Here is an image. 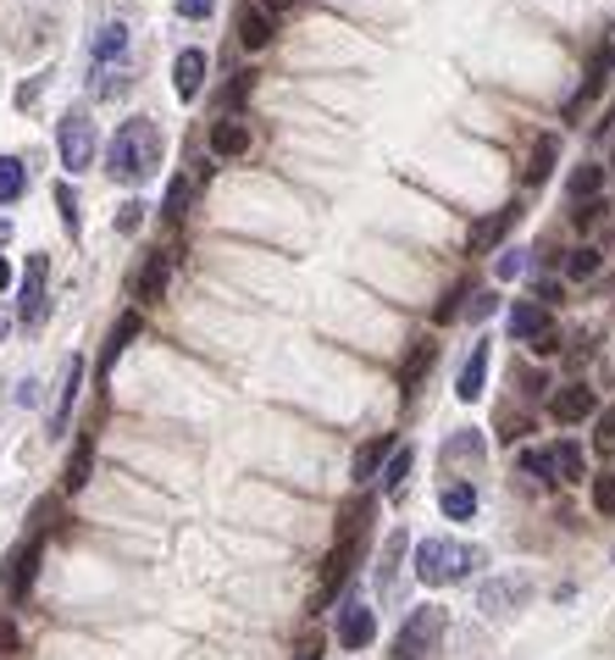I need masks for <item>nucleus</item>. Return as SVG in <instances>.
Masks as SVG:
<instances>
[{
	"label": "nucleus",
	"mask_w": 615,
	"mask_h": 660,
	"mask_svg": "<svg viewBox=\"0 0 615 660\" xmlns=\"http://www.w3.org/2000/svg\"><path fill=\"white\" fill-rule=\"evenodd\" d=\"M483 560H488L483 549H466V544H455V539H421V544H416V583L450 589V583H461L466 571H477Z\"/></svg>",
	"instance_id": "obj_2"
},
{
	"label": "nucleus",
	"mask_w": 615,
	"mask_h": 660,
	"mask_svg": "<svg viewBox=\"0 0 615 660\" xmlns=\"http://www.w3.org/2000/svg\"><path fill=\"white\" fill-rule=\"evenodd\" d=\"M599 444H615V400L599 410Z\"/></svg>",
	"instance_id": "obj_40"
},
{
	"label": "nucleus",
	"mask_w": 615,
	"mask_h": 660,
	"mask_svg": "<svg viewBox=\"0 0 615 660\" xmlns=\"http://www.w3.org/2000/svg\"><path fill=\"white\" fill-rule=\"evenodd\" d=\"M45 278H50V262H45V256H28V273H23V289H18V316H23V327H39L45 311H50Z\"/></svg>",
	"instance_id": "obj_6"
},
{
	"label": "nucleus",
	"mask_w": 615,
	"mask_h": 660,
	"mask_svg": "<svg viewBox=\"0 0 615 660\" xmlns=\"http://www.w3.org/2000/svg\"><path fill=\"white\" fill-rule=\"evenodd\" d=\"M139 327H144V316L139 311H123L117 316V327H112V339H106V356H101V367H117V356L139 339Z\"/></svg>",
	"instance_id": "obj_22"
},
{
	"label": "nucleus",
	"mask_w": 615,
	"mask_h": 660,
	"mask_svg": "<svg viewBox=\"0 0 615 660\" xmlns=\"http://www.w3.org/2000/svg\"><path fill=\"white\" fill-rule=\"evenodd\" d=\"M461 300H466V289H450V300H444V305L432 311V322H450V316L461 311Z\"/></svg>",
	"instance_id": "obj_43"
},
{
	"label": "nucleus",
	"mask_w": 615,
	"mask_h": 660,
	"mask_svg": "<svg viewBox=\"0 0 615 660\" xmlns=\"http://www.w3.org/2000/svg\"><path fill=\"white\" fill-rule=\"evenodd\" d=\"M0 339H7V316H0Z\"/></svg>",
	"instance_id": "obj_50"
},
{
	"label": "nucleus",
	"mask_w": 615,
	"mask_h": 660,
	"mask_svg": "<svg viewBox=\"0 0 615 660\" xmlns=\"http://www.w3.org/2000/svg\"><path fill=\"white\" fill-rule=\"evenodd\" d=\"M599 410V400H593V389H582V383H571V389H555V400H549V417L560 422V428H577V422H588Z\"/></svg>",
	"instance_id": "obj_10"
},
{
	"label": "nucleus",
	"mask_w": 615,
	"mask_h": 660,
	"mask_svg": "<svg viewBox=\"0 0 615 660\" xmlns=\"http://www.w3.org/2000/svg\"><path fill=\"white\" fill-rule=\"evenodd\" d=\"M78 383H83V356H72V361L61 367V400H56L50 433H61V428H67V417H72V400H78Z\"/></svg>",
	"instance_id": "obj_19"
},
{
	"label": "nucleus",
	"mask_w": 615,
	"mask_h": 660,
	"mask_svg": "<svg viewBox=\"0 0 615 660\" xmlns=\"http://www.w3.org/2000/svg\"><path fill=\"white\" fill-rule=\"evenodd\" d=\"M372 638H378L372 605H367V600H349V605L338 611V649H367Z\"/></svg>",
	"instance_id": "obj_8"
},
{
	"label": "nucleus",
	"mask_w": 615,
	"mask_h": 660,
	"mask_svg": "<svg viewBox=\"0 0 615 660\" xmlns=\"http://www.w3.org/2000/svg\"><path fill=\"white\" fill-rule=\"evenodd\" d=\"M289 7H294V0H260V12H267V18H272V12H289Z\"/></svg>",
	"instance_id": "obj_47"
},
{
	"label": "nucleus",
	"mask_w": 615,
	"mask_h": 660,
	"mask_svg": "<svg viewBox=\"0 0 615 660\" xmlns=\"http://www.w3.org/2000/svg\"><path fill=\"white\" fill-rule=\"evenodd\" d=\"M521 466L533 472V477H544V483H555V455H549V450H526Z\"/></svg>",
	"instance_id": "obj_34"
},
{
	"label": "nucleus",
	"mask_w": 615,
	"mask_h": 660,
	"mask_svg": "<svg viewBox=\"0 0 615 660\" xmlns=\"http://www.w3.org/2000/svg\"><path fill=\"white\" fill-rule=\"evenodd\" d=\"M7 289H12V267H7V262H0V294H7Z\"/></svg>",
	"instance_id": "obj_48"
},
{
	"label": "nucleus",
	"mask_w": 615,
	"mask_h": 660,
	"mask_svg": "<svg viewBox=\"0 0 615 660\" xmlns=\"http://www.w3.org/2000/svg\"><path fill=\"white\" fill-rule=\"evenodd\" d=\"M172 84H178V101H195V95H200V84H206V50H200V45L178 50V61H172Z\"/></svg>",
	"instance_id": "obj_11"
},
{
	"label": "nucleus",
	"mask_w": 615,
	"mask_h": 660,
	"mask_svg": "<svg viewBox=\"0 0 615 660\" xmlns=\"http://www.w3.org/2000/svg\"><path fill=\"white\" fill-rule=\"evenodd\" d=\"M488 311H494V294H477V300H472V316H477V322H483V316H488Z\"/></svg>",
	"instance_id": "obj_44"
},
{
	"label": "nucleus",
	"mask_w": 615,
	"mask_h": 660,
	"mask_svg": "<svg viewBox=\"0 0 615 660\" xmlns=\"http://www.w3.org/2000/svg\"><path fill=\"white\" fill-rule=\"evenodd\" d=\"M599 217H604V200H582L577 206V228H593Z\"/></svg>",
	"instance_id": "obj_42"
},
{
	"label": "nucleus",
	"mask_w": 615,
	"mask_h": 660,
	"mask_svg": "<svg viewBox=\"0 0 615 660\" xmlns=\"http://www.w3.org/2000/svg\"><path fill=\"white\" fill-rule=\"evenodd\" d=\"M566 273H571V278H593V273H599V251H593V244H582V251H571Z\"/></svg>",
	"instance_id": "obj_31"
},
{
	"label": "nucleus",
	"mask_w": 615,
	"mask_h": 660,
	"mask_svg": "<svg viewBox=\"0 0 615 660\" xmlns=\"http://www.w3.org/2000/svg\"><path fill=\"white\" fill-rule=\"evenodd\" d=\"M161 155H166L161 128H155L150 117H128V123L112 134V144H106V173H112L117 184L139 189V184H150V178L161 173Z\"/></svg>",
	"instance_id": "obj_1"
},
{
	"label": "nucleus",
	"mask_w": 615,
	"mask_h": 660,
	"mask_svg": "<svg viewBox=\"0 0 615 660\" xmlns=\"http://www.w3.org/2000/svg\"><path fill=\"white\" fill-rule=\"evenodd\" d=\"M483 450H488V444H483V433H455V439L444 444V472H455V466H466V461L477 466V461H483Z\"/></svg>",
	"instance_id": "obj_26"
},
{
	"label": "nucleus",
	"mask_w": 615,
	"mask_h": 660,
	"mask_svg": "<svg viewBox=\"0 0 615 660\" xmlns=\"http://www.w3.org/2000/svg\"><path fill=\"white\" fill-rule=\"evenodd\" d=\"M23 189H28V167H23L18 155H0V206L23 200Z\"/></svg>",
	"instance_id": "obj_27"
},
{
	"label": "nucleus",
	"mask_w": 615,
	"mask_h": 660,
	"mask_svg": "<svg viewBox=\"0 0 615 660\" xmlns=\"http://www.w3.org/2000/svg\"><path fill=\"white\" fill-rule=\"evenodd\" d=\"M12 649H18V622L0 611V655H12Z\"/></svg>",
	"instance_id": "obj_39"
},
{
	"label": "nucleus",
	"mask_w": 615,
	"mask_h": 660,
	"mask_svg": "<svg viewBox=\"0 0 615 660\" xmlns=\"http://www.w3.org/2000/svg\"><path fill=\"white\" fill-rule=\"evenodd\" d=\"M250 90H255V72H239L233 84L222 90V106H228V112H233V106H244V101H250Z\"/></svg>",
	"instance_id": "obj_33"
},
{
	"label": "nucleus",
	"mask_w": 615,
	"mask_h": 660,
	"mask_svg": "<svg viewBox=\"0 0 615 660\" xmlns=\"http://www.w3.org/2000/svg\"><path fill=\"white\" fill-rule=\"evenodd\" d=\"M361 555H367V533H344V539L333 544V555H327V566H322V600H333V594L349 583V571H356Z\"/></svg>",
	"instance_id": "obj_5"
},
{
	"label": "nucleus",
	"mask_w": 615,
	"mask_h": 660,
	"mask_svg": "<svg viewBox=\"0 0 615 660\" xmlns=\"http://www.w3.org/2000/svg\"><path fill=\"white\" fill-rule=\"evenodd\" d=\"M604 128H610V134H615V112H610V123H604Z\"/></svg>",
	"instance_id": "obj_51"
},
{
	"label": "nucleus",
	"mask_w": 615,
	"mask_h": 660,
	"mask_svg": "<svg viewBox=\"0 0 615 660\" xmlns=\"http://www.w3.org/2000/svg\"><path fill=\"white\" fill-rule=\"evenodd\" d=\"M438 506H444L450 522H472L477 517V488L472 483H450L444 494H438Z\"/></svg>",
	"instance_id": "obj_24"
},
{
	"label": "nucleus",
	"mask_w": 615,
	"mask_h": 660,
	"mask_svg": "<svg viewBox=\"0 0 615 660\" xmlns=\"http://www.w3.org/2000/svg\"><path fill=\"white\" fill-rule=\"evenodd\" d=\"M56 211H61L67 233H78V195H72V184H56Z\"/></svg>",
	"instance_id": "obj_32"
},
{
	"label": "nucleus",
	"mask_w": 615,
	"mask_h": 660,
	"mask_svg": "<svg viewBox=\"0 0 615 660\" xmlns=\"http://www.w3.org/2000/svg\"><path fill=\"white\" fill-rule=\"evenodd\" d=\"M294 660H322V638H311V644H300V655Z\"/></svg>",
	"instance_id": "obj_46"
},
{
	"label": "nucleus",
	"mask_w": 615,
	"mask_h": 660,
	"mask_svg": "<svg viewBox=\"0 0 615 660\" xmlns=\"http://www.w3.org/2000/svg\"><path fill=\"white\" fill-rule=\"evenodd\" d=\"M533 350H538V356H555V350H560V334H544V339H538Z\"/></svg>",
	"instance_id": "obj_45"
},
{
	"label": "nucleus",
	"mask_w": 615,
	"mask_h": 660,
	"mask_svg": "<svg viewBox=\"0 0 615 660\" xmlns=\"http://www.w3.org/2000/svg\"><path fill=\"white\" fill-rule=\"evenodd\" d=\"M233 34H239L244 50H267V45H272V18L260 12V7H244L239 23H233Z\"/></svg>",
	"instance_id": "obj_17"
},
{
	"label": "nucleus",
	"mask_w": 615,
	"mask_h": 660,
	"mask_svg": "<svg viewBox=\"0 0 615 660\" xmlns=\"http://www.w3.org/2000/svg\"><path fill=\"white\" fill-rule=\"evenodd\" d=\"M432 361H438V345H432V339H416L410 356H405V367H399V389H405V400L421 389V378L432 372Z\"/></svg>",
	"instance_id": "obj_15"
},
{
	"label": "nucleus",
	"mask_w": 615,
	"mask_h": 660,
	"mask_svg": "<svg viewBox=\"0 0 615 660\" xmlns=\"http://www.w3.org/2000/svg\"><path fill=\"white\" fill-rule=\"evenodd\" d=\"M544 334H555L549 305H544V300H515V305H510V339H521V345H538Z\"/></svg>",
	"instance_id": "obj_9"
},
{
	"label": "nucleus",
	"mask_w": 615,
	"mask_h": 660,
	"mask_svg": "<svg viewBox=\"0 0 615 660\" xmlns=\"http://www.w3.org/2000/svg\"><path fill=\"white\" fill-rule=\"evenodd\" d=\"M166 278H172V251H155V256H144V273H139V283H134L139 305H155V300L166 294Z\"/></svg>",
	"instance_id": "obj_12"
},
{
	"label": "nucleus",
	"mask_w": 615,
	"mask_h": 660,
	"mask_svg": "<svg viewBox=\"0 0 615 660\" xmlns=\"http://www.w3.org/2000/svg\"><path fill=\"white\" fill-rule=\"evenodd\" d=\"M394 455V433H378V439H367L361 450H356V483H372L378 477V466Z\"/></svg>",
	"instance_id": "obj_21"
},
{
	"label": "nucleus",
	"mask_w": 615,
	"mask_h": 660,
	"mask_svg": "<svg viewBox=\"0 0 615 660\" xmlns=\"http://www.w3.org/2000/svg\"><path fill=\"white\" fill-rule=\"evenodd\" d=\"M244 150H250V123H239V117L211 123V155H217V161H233V155H244Z\"/></svg>",
	"instance_id": "obj_14"
},
{
	"label": "nucleus",
	"mask_w": 615,
	"mask_h": 660,
	"mask_svg": "<svg viewBox=\"0 0 615 660\" xmlns=\"http://www.w3.org/2000/svg\"><path fill=\"white\" fill-rule=\"evenodd\" d=\"M483 383H488V345L477 339L472 356H466V367H461V378H455V394H461V400H477Z\"/></svg>",
	"instance_id": "obj_18"
},
{
	"label": "nucleus",
	"mask_w": 615,
	"mask_h": 660,
	"mask_svg": "<svg viewBox=\"0 0 615 660\" xmlns=\"http://www.w3.org/2000/svg\"><path fill=\"white\" fill-rule=\"evenodd\" d=\"M56 150H61V167H67V173L90 167V161H95V123H90V112H67V117H61Z\"/></svg>",
	"instance_id": "obj_4"
},
{
	"label": "nucleus",
	"mask_w": 615,
	"mask_h": 660,
	"mask_svg": "<svg viewBox=\"0 0 615 660\" xmlns=\"http://www.w3.org/2000/svg\"><path fill=\"white\" fill-rule=\"evenodd\" d=\"M39 555H45V539L34 533V539H23L18 549H12V560H7V594L12 600H23L28 589H34V577H39Z\"/></svg>",
	"instance_id": "obj_7"
},
{
	"label": "nucleus",
	"mask_w": 615,
	"mask_h": 660,
	"mask_svg": "<svg viewBox=\"0 0 615 660\" xmlns=\"http://www.w3.org/2000/svg\"><path fill=\"white\" fill-rule=\"evenodd\" d=\"M593 511L615 517V477H593Z\"/></svg>",
	"instance_id": "obj_35"
},
{
	"label": "nucleus",
	"mask_w": 615,
	"mask_h": 660,
	"mask_svg": "<svg viewBox=\"0 0 615 660\" xmlns=\"http://www.w3.org/2000/svg\"><path fill=\"white\" fill-rule=\"evenodd\" d=\"M549 455H555V483H582V477H588V455H582V444L560 439Z\"/></svg>",
	"instance_id": "obj_23"
},
{
	"label": "nucleus",
	"mask_w": 615,
	"mask_h": 660,
	"mask_svg": "<svg viewBox=\"0 0 615 660\" xmlns=\"http://www.w3.org/2000/svg\"><path fill=\"white\" fill-rule=\"evenodd\" d=\"M444 627H450V616L438 611V605L410 611L405 627H399V638L388 644V660H427V655L438 649V638H444Z\"/></svg>",
	"instance_id": "obj_3"
},
{
	"label": "nucleus",
	"mask_w": 615,
	"mask_h": 660,
	"mask_svg": "<svg viewBox=\"0 0 615 660\" xmlns=\"http://www.w3.org/2000/svg\"><path fill=\"white\" fill-rule=\"evenodd\" d=\"M90 472H95V439L83 433L78 444H72V455H67V466H61V488L67 494H78L83 483H90Z\"/></svg>",
	"instance_id": "obj_16"
},
{
	"label": "nucleus",
	"mask_w": 615,
	"mask_h": 660,
	"mask_svg": "<svg viewBox=\"0 0 615 660\" xmlns=\"http://www.w3.org/2000/svg\"><path fill=\"white\" fill-rule=\"evenodd\" d=\"M515 217H521L515 206H504V211H494V217H483V222L472 228V239H466V251H472V256H488V251H494V244H499V239L510 233V222H515Z\"/></svg>",
	"instance_id": "obj_13"
},
{
	"label": "nucleus",
	"mask_w": 615,
	"mask_h": 660,
	"mask_svg": "<svg viewBox=\"0 0 615 660\" xmlns=\"http://www.w3.org/2000/svg\"><path fill=\"white\" fill-rule=\"evenodd\" d=\"M211 7H217V0H178V18L200 23V18H211Z\"/></svg>",
	"instance_id": "obj_38"
},
{
	"label": "nucleus",
	"mask_w": 615,
	"mask_h": 660,
	"mask_svg": "<svg viewBox=\"0 0 615 660\" xmlns=\"http://www.w3.org/2000/svg\"><path fill=\"white\" fill-rule=\"evenodd\" d=\"M504 600H526V583H499V589H488L483 594V605L494 611V605H504Z\"/></svg>",
	"instance_id": "obj_37"
},
{
	"label": "nucleus",
	"mask_w": 615,
	"mask_h": 660,
	"mask_svg": "<svg viewBox=\"0 0 615 660\" xmlns=\"http://www.w3.org/2000/svg\"><path fill=\"white\" fill-rule=\"evenodd\" d=\"M184 206H189V184L172 178V184H166V200H161V217H166V222H184Z\"/></svg>",
	"instance_id": "obj_30"
},
{
	"label": "nucleus",
	"mask_w": 615,
	"mask_h": 660,
	"mask_svg": "<svg viewBox=\"0 0 615 660\" xmlns=\"http://www.w3.org/2000/svg\"><path fill=\"white\" fill-rule=\"evenodd\" d=\"M555 155H560V134H544V139L533 144V161H526V189L549 184V173H555Z\"/></svg>",
	"instance_id": "obj_20"
},
{
	"label": "nucleus",
	"mask_w": 615,
	"mask_h": 660,
	"mask_svg": "<svg viewBox=\"0 0 615 660\" xmlns=\"http://www.w3.org/2000/svg\"><path fill=\"white\" fill-rule=\"evenodd\" d=\"M123 50H128V23H106L101 39H95V61H112V56H123Z\"/></svg>",
	"instance_id": "obj_28"
},
{
	"label": "nucleus",
	"mask_w": 615,
	"mask_h": 660,
	"mask_svg": "<svg viewBox=\"0 0 615 660\" xmlns=\"http://www.w3.org/2000/svg\"><path fill=\"white\" fill-rule=\"evenodd\" d=\"M139 217H144V206H139V200H128V206L117 211V228H123V233H134V228H139Z\"/></svg>",
	"instance_id": "obj_41"
},
{
	"label": "nucleus",
	"mask_w": 615,
	"mask_h": 660,
	"mask_svg": "<svg viewBox=\"0 0 615 660\" xmlns=\"http://www.w3.org/2000/svg\"><path fill=\"white\" fill-rule=\"evenodd\" d=\"M7 239H12V228H7V222H0V244H7Z\"/></svg>",
	"instance_id": "obj_49"
},
{
	"label": "nucleus",
	"mask_w": 615,
	"mask_h": 660,
	"mask_svg": "<svg viewBox=\"0 0 615 660\" xmlns=\"http://www.w3.org/2000/svg\"><path fill=\"white\" fill-rule=\"evenodd\" d=\"M410 466H416V450H410V444H394V455L383 461V494H388V500H394V494L405 488Z\"/></svg>",
	"instance_id": "obj_25"
},
{
	"label": "nucleus",
	"mask_w": 615,
	"mask_h": 660,
	"mask_svg": "<svg viewBox=\"0 0 615 660\" xmlns=\"http://www.w3.org/2000/svg\"><path fill=\"white\" fill-rule=\"evenodd\" d=\"M599 189H604V167H577L571 173V200L582 206V200H599Z\"/></svg>",
	"instance_id": "obj_29"
},
{
	"label": "nucleus",
	"mask_w": 615,
	"mask_h": 660,
	"mask_svg": "<svg viewBox=\"0 0 615 660\" xmlns=\"http://www.w3.org/2000/svg\"><path fill=\"white\" fill-rule=\"evenodd\" d=\"M521 267H526V251H504V256H499V267H494V278H499V283H510Z\"/></svg>",
	"instance_id": "obj_36"
}]
</instances>
